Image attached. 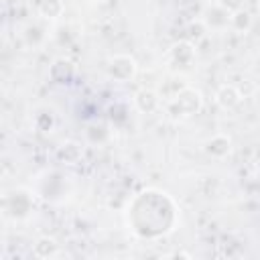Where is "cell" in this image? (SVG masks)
Here are the masks:
<instances>
[{
  "label": "cell",
  "mask_w": 260,
  "mask_h": 260,
  "mask_svg": "<svg viewBox=\"0 0 260 260\" xmlns=\"http://www.w3.org/2000/svg\"><path fill=\"white\" fill-rule=\"evenodd\" d=\"M179 209L173 197L158 189H146L132 197L126 209V221L130 230L144 240L167 236L175 230Z\"/></svg>",
  "instance_id": "obj_1"
},
{
  "label": "cell",
  "mask_w": 260,
  "mask_h": 260,
  "mask_svg": "<svg viewBox=\"0 0 260 260\" xmlns=\"http://www.w3.org/2000/svg\"><path fill=\"white\" fill-rule=\"evenodd\" d=\"M203 106V95L199 89L185 85L181 91H177L173 98L165 102L167 114L171 118H191L195 116Z\"/></svg>",
  "instance_id": "obj_2"
},
{
  "label": "cell",
  "mask_w": 260,
  "mask_h": 260,
  "mask_svg": "<svg viewBox=\"0 0 260 260\" xmlns=\"http://www.w3.org/2000/svg\"><path fill=\"white\" fill-rule=\"evenodd\" d=\"M35 209V197L28 189H12L2 197V211L8 219H24Z\"/></svg>",
  "instance_id": "obj_3"
},
{
  "label": "cell",
  "mask_w": 260,
  "mask_h": 260,
  "mask_svg": "<svg viewBox=\"0 0 260 260\" xmlns=\"http://www.w3.org/2000/svg\"><path fill=\"white\" fill-rule=\"evenodd\" d=\"M136 69L138 65L130 55H114L106 65V73L114 81H130L136 75Z\"/></svg>",
  "instance_id": "obj_4"
},
{
  "label": "cell",
  "mask_w": 260,
  "mask_h": 260,
  "mask_svg": "<svg viewBox=\"0 0 260 260\" xmlns=\"http://www.w3.org/2000/svg\"><path fill=\"white\" fill-rule=\"evenodd\" d=\"M195 57H197L195 45L189 43V41H179V43H175V45L169 49V55H167L169 63H171L173 67H179V69L191 67L193 61H195Z\"/></svg>",
  "instance_id": "obj_5"
},
{
  "label": "cell",
  "mask_w": 260,
  "mask_h": 260,
  "mask_svg": "<svg viewBox=\"0 0 260 260\" xmlns=\"http://www.w3.org/2000/svg\"><path fill=\"white\" fill-rule=\"evenodd\" d=\"M203 150L211 158H225L230 154V150H232V138L228 134L217 132V134H213L211 138H207L203 142Z\"/></svg>",
  "instance_id": "obj_6"
},
{
  "label": "cell",
  "mask_w": 260,
  "mask_h": 260,
  "mask_svg": "<svg viewBox=\"0 0 260 260\" xmlns=\"http://www.w3.org/2000/svg\"><path fill=\"white\" fill-rule=\"evenodd\" d=\"M215 102L223 110H234L236 106H240L242 93H240V89L236 85H221L217 89V93H215Z\"/></svg>",
  "instance_id": "obj_7"
},
{
  "label": "cell",
  "mask_w": 260,
  "mask_h": 260,
  "mask_svg": "<svg viewBox=\"0 0 260 260\" xmlns=\"http://www.w3.org/2000/svg\"><path fill=\"white\" fill-rule=\"evenodd\" d=\"M134 106H136L140 112L150 114V112L158 110V106H160V95L154 93V91H150V89H140V91L134 95Z\"/></svg>",
  "instance_id": "obj_8"
},
{
  "label": "cell",
  "mask_w": 260,
  "mask_h": 260,
  "mask_svg": "<svg viewBox=\"0 0 260 260\" xmlns=\"http://www.w3.org/2000/svg\"><path fill=\"white\" fill-rule=\"evenodd\" d=\"M37 10L43 18H59L63 14V2L61 0H39L37 2Z\"/></svg>",
  "instance_id": "obj_9"
},
{
  "label": "cell",
  "mask_w": 260,
  "mask_h": 260,
  "mask_svg": "<svg viewBox=\"0 0 260 260\" xmlns=\"http://www.w3.org/2000/svg\"><path fill=\"white\" fill-rule=\"evenodd\" d=\"M230 26H232L234 30H238V32H248V30L252 28V16H250V12H246L244 8L232 12V16H230Z\"/></svg>",
  "instance_id": "obj_10"
},
{
  "label": "cell",
  "mask_w": 260,
  "mask_h": 260,
  "mask_svg": "<svg viewBox=\"0 0 260 260\" xmlns=\"http://www.w3.org/2000/svg\"><path fill=\"white\" fill-rule=\"evenodd\" d=\"M32 254L37 258H51L57 254V242L53 238H41L37 240L35 248H32Z\"/></svg>",
  "instance_id": "obj_11"
},
{
  "label": "cell",
  "mask_w": 260,
  "mask_h": 260,
  "mask_svg": "<svg viewBox=\"0 0 260 260\" xmlns=\"http://www.w3.org/2000/svg\"><path fill=\"white\" fill-rule=\"evenodd\" d=\"M71 152H81V150H79V146H77L75 142H65V144L61 146V150H59V156L69 162V154H71Z\"/></svg>",
  "instance_id": "obj_12"
},
{
  "label": "cell",
  "mask_w": 260,
  "mask_h": 260,
  "mask_svg": "<svg viewBox=\"0 0 260 260\" xmlns=\"http://www.w3.org/2000/svg\"><path fill=\"white\" fill-rule=\"evenodd\" d=\"M219 4H221L225 10H230V12H236V10H240V8H242L244 0H219Z\"/></svg>",
  "instance_id": "obj_13"
}]
</instances>
